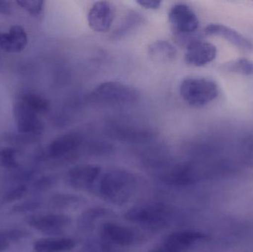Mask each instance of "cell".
Segmentation results:
<instances>
[{
	"mask_svg": "<svg viewBox=\"0 0 253 252\" xmlns=\"http://www.w3.org/2000/svg\"><path fill=\"white\" fill-rule=\"evenodd\" d=\"M136 186L137 179L132 173L115 169L102 176L99 183V193L108 202L124 205L133 196Z\"/></svg>",
	"mask_w": 253,
	"mask_h": 252,
	"instance_id": "1",
	"label": "cell"
},
{
	"mask_svg": "<svg viewBox=\"0 0 253 252\" xmlns=\"http://www.w3.org/2000/svg\"><path fill=\"white\" fill-rule=\"evenodd\" d=\"M173 210L170 206L161 202L139 204L132 207L125 215L129 221L147 228H162L172 220Z\"/></svg>",
	"mask_w": 253,
	"mask_h": 252,
	"instance_id": "2",
	"label": "cell"
},
{
	"mask_svg": "<svg viewBox=\"0 0 253 252\" xmlns=\"http://www.w3.org/2000/svg\"><path fill=\"white\" fill-rule=\"evenodd\" d=\"M179 92L181 98L189 105L200 108L215 100L219 94V88L211 78L190 77L181 81Z\"/></svg>",
	"mask_w": 253,
	"mask_h": 252,
	"instance_id": "3",
	"label": "cell"
},
{
	"mask_svg": "<svg viewBox=\"0 0 253 252\" xmlns=\"http://www.w3.org/2000/svg\"><path fill=\"white\" fill-rule=\"evenodd\" d=\"M90 98L102 105L124 107L136 102L139 93L133 87L123 83L105 81L95 87Z\"/></svg>",
	"mask_w": 253,
	"mask_h": 252,
	"instance_id": "4",
	"label": "cell"
},
{
	"mask_svg": "<svg viewBox=\"0 0 253 252\" xmlns=\"http://www.w3.org/2000/svg\"><path fill=\"white\" fill-rule=\"evenodd\" d=\"M13 116L18 131L25 136H40L44 130V124L39 113L23 101L19 100L13 106Z\"/></svg>",
	"mask_w": 253,
	"mask_h": 252,
	"instance_id": "5",
	"label": "cell"
},
{
	"mask_svg": "<svg viewBox=\"0 0 253 252\" xmlns=\"http://www.w3.org/2000/svg\"><path fill=\"white\" fill-rule=\"evenodd\" d=\"M25 222L31 227L44 235H61L71 225V219L62 214L47 213V214H35L28 216Z\"/></svg>",
	"mask_w": 253,
	"mask_h": 252,
	"instance_id": "6",
	"label": "cell"
},
{
	"mask_svg": "<svg viewBox=\"0 0 253 252\" xmlns=\"http://www.w3.org/2000/svg\"><path fill=\"white\" fill-rule=\"evenodd\" d=\"M168 19L177 34H193L199 27L197 15L190 6L184 3L174 4L168 13Z\"/></svg>",
	"mask_w": 253,
	"mask_h": 252,
	"instance_id": "7",
	"label": "cell"
},
{
	"mask_svg": "<svg viewBox=\"0 0 253 252\" xmlns=\"http://www.w3.org/2000/svg\"><path fill=\"white\" fill-rule=\"evenodd\" d=\"M205 238L204 234L196 231H179L171 234L159 247L150 252H187Z\"/></svg>",
	"mask_w": 253,
	"mask_h": 252,
	"instance_id": "8",
	"label": "cell"
},
{
	"mask_svg": "<svg viewBox=\"0 0 253 252\" xmlns=\"http://www.w3.org/2000/svg\"><path fill=\"white\" fill-rule=\"evenodd\" d=\"M116 17V7L109 1H96L87 14L89 26L98 33L108 32Z\"/></svg>",
	"mask_w": 253,
	"mask_h": 252,
	"instance_id": "9",
	"label": "cell"
},
{
	"mask_svg": "<svg viewBox=\"0 0 253 252\" xmlns=\"http://www.w3.org/2000/svg\"><path fill=\"white\" fill-rule=\"evenodd\" d=\"M101 173V168L93 164H80L73 167L67 174L71 187L81 191L91 190Z\"/></svg>",
	"mask_w": 253,
	"mask_h": 252,
	"instance_id": "10",
	"label": "cell"
},
{
	"mask_svg": "<svg viewBox=\"0 0 253 252\" xmlns=\"http://www.w3.org/2000/svg\"><path fill=\"white\" fill-rule=\"evenodd\" d=\"M217 56V48L212 43L195 40L186 49V62L195 67H202L212 62Z\"/></svg>",
	"mask_w": 253,
	"mask_h": 252,
	"instance_id": "11",
	"label": "cell"
},
{
	"mask_svg": "<svg viewBox=\"0 0 253 252\" xmlns=\"http://www.w3.org/2000/svg\"><path fill=\"white\" fill-rule=\"evenodd\" d=\"M83 136L77 132H70L52 141L47 149V156L61 159L71 155L83 143Z\"/></svg>",
	"mask_w": 253,
	"mask_h": 252,
	"instance_id": "12",
	"label": "cell"
},
{
	"mask_svg": "<svg viewBox=\"0 0 253 252\" xmlns=\"http://www.w3.org/2000/svg\"><path fill=\"white\" fill-rule=\"evenodd\" d=\"M101 237L107 245L120 247L132 245L135 239V234L129 228L111 222L102 224Z\"/></svg>",
	"mask_w": 253,
	"mask_h": 252,
	"instance_id": "13",
	"label": "cell"
},
{
	"mask_svg": "<svg viewBox=\"0 0 253 252\" xmlns=\"http://www.w3.org/2000/svg\"><path fill=\"white\" fill-rule=\"evenodd\" d=\"M205 33L208 35L216 36L231 43L239 48L246 50H253V44L251 40L242 34L227 25L219 23H211L206 26Z\"/></svg>",
	"mask_w": 253,
	"mask_h": 252,
	"instance_id": "14",
	"label": "cell"
},
{
	"mask_svg": "<svg viewBox=\"0 0 253 252\" xmlns=\"http://www.w3.org/2000/svg\"><path fill=\"white\" fill-rule=\"evenodd\" d=\"M28 41L27 33L21 25H13L8 32L0 33V49L7 53L22 51Z\"/></svg>",
	"mask_w": 253,
	"mask_h": 252,
	"instance_id": "15",
	"label": "cell"
},
{
	"mask_svg": "<svg viewBox=\"0 0 253 252\" xmlns=\"http://www.w3.org/2000/svg\"><path fill=\"white\" fill-rule=\"evenodd\" d=\"M162 180L170 186H184L191 184L194 181L195 177L190 167L178 165L166 172L162 176Z\"/></svg>",
	"mask_w": 253,
	"mask_h": 252,
	"instance_id": "16",
	"label": "cell"
},
{
	"mask_svg": "<svg viewBox=\"0 0 253 252\" xmlns=\"http://www.w3.org/2000/svg\"><path fill=\"white\" fill-rule=\"evenodd\" d=\"M76 247V241L70 238H46L39 240L34 244L35 252H67Z\"/></svg>",
	"mask_w": 253,
	"mask_h": 252,
	"instance_id": "17",
	"label": "cell"
},
{
	"mask_svg": "<svg viewBox=\"0 0 253 252\" xmlns=\"http://www.w3.org/2000/svg\"><path fill=\"white\" fill-rule=\"evenodd\" d=\"M148 54L157 62H169L176 57L177 50L173 44L166 40H158L148 47Z\"/></svg>",
	"mask_w": 253,
	"mask_h": 252,
	"instance_id": "18",
	"label": "cell"
},
{
	"mask_svg": "<svg viewBox=\"0 0 253 252\" xmlns=\"http://www.w3.org/2000/svg\"><path fill=\"white\" fill-rule=\"evenodd\" d=\"M109 131L116 139L126 142H141L150 136V133L145 130L128 128L126 126L114 125L110 128Z\"/></svg>",
	"mask_w": 253,
	"mask_h": 252,
	"instance_id": "19",
	"label": "cell"
},
{
	"mask_svg": "<svg viewBox=\"0 0 253 252\" xmlns=\"http://www.w3.org/2000/svg\"><path fill=\"white\" fill-rule=\"evenodd\" d=\"M223 71L240 75H253V61L247 58H240L230 61L222 65Z\"/></svg>",
	"mask_w": 253,
	"mask_h": 252,
	"instance_id": "20",
	"label": "cell"
},
{
	"mask_svg": "<svg viewBox=\"0 0 253 252\" xmlns=\"http://www.w3.org/2000/svg\"><path fill=\"white\" fill-rule=\"evenodd\" d=\"M20 99L29 105L34 110L37 111L39 114L46 112L48 109V101L40 95L31 93H25Z\"/></svg>",
	"mask_w": 253,
	"mask_h": 252,
	"instance_id": "21",
	"label": "cell"
},
{
	"mask_svg": "<svg viewBox=\"0 0 253 252\" xmlns=\"http://www.w3.org/2000/svg\"><path fill=\"white\" fill-rule=\"evenodd\" d=\"M144 19L141 15L137 14L135 13H129L123 22V25L117 29L116 34H114V37H122L126 35L128 33L130 32L132 29H135L137 27L139 26L142 23Z\"/></svg>",
	"mask_w": 253,
	"mask_h": 252,
	"instance_id": "22",
	"label": "cell"
},
{
	"mask_svg": "<svg viewBox=\"0 0 253 252\" xmlns=\"http://www.w3.org/2000/svg\"><path fill=\"white\" fill-rule=\"evenodd\" d=\"M50 204L53 208L67 209L78 205L80 204V199L74 195L58 194L52 197Z\"/></svg>",
	"mask_w": 253,
	"mask_h": 252,
	"instance_id": "23",
	"label": "cell"
},
{
	"mask_svg": "<svg viewBox=\"0 0 253 252\" xmlns=\"http://www.w3.org/2000/svg\"><path fill=\"white\" fill-rule=\"evenodd\" d=\"M17 152L11 147H5L0 149V165L4 168L16 169L18 167Z\"/></svg>",
	"mask_w": 253,
	"mask_h": 252,
	"instance_id": "24",
	"label": "cell"
},
{
	"mask_svg": "<svg viewBox=\"0 0 253 252\" xmlns=\"http://www.w3.org/2000/svg\"><path fill=\"white\" fill-rule=\"evenodd\" d=\"M16 4L34 18L41 17L44 13V1H17Z\"/></svg>",
	"mask_w": 253,
	"mask_h": 252,
	"instance_id": "25",
	"label": "cell"
},
{
	"mask_svg": "<svg viewBox=\"0 0 253 252\" xmlns=\"http://www.w3.org/2000/svg\"><path fill=\"white\" fill-rule=\"evenodd\" d=\"M55 181L56 180L52 176H42L33 182L31 190L34 194L43 193L53 187Z\"/></svg>",
	"mask_w": 253,
	"mask_h": 252,
	"instance_id": "26",
	"label": "cell"
},
{
	"mask_svg": "<svg viewBox=\"0 0 253 252\" xmlns=\"http://www.w3.org/2000/svg\"><path fill=\"white\" fill-rule=\"evenodd\" d=\"M28 188L25 184H19L6 192L3 196V202L6 204L15 202L22 199L28 193Z\"/></svg>",
	"mask_w": 253,
	"mask_h": 252,
	"instance_id": "27",
	"label": "cell"
},
{
	"mask_svg": "<svg viewBox=\"0 0 253 252\" xmlns=\"http://www.w3.org/2000/svg\"><path fill=\"white\" fill-rule=\"evenodd\" d=\"M42 202L38 199H31L16 204L11 209L13 214H23L35 211L41 207Z\"/></svg>",
	"mask_w": 253,
	"mask_h": 252,
	"instance_id": "28",
	"label": "cell"
},
{
	"mask_svg": "<svg viewBox=\"0 0 253 252\" xmlns=\"http://www.w3.org/2000/svg\"><path fill=\"white\" fill-rule=\"evenodd\" d=\"M108 214V211L104 209H92L84 213V216L82 217L80 223L83 224V227H87L90 226V224L94 223V220L99 217H103Z\"/></svg>",
	"mask_w": 253,
	"mask_h": 252,
	"instance_id": "29",
	"label": "cell"
},
{
	"mask_svg": "<svg viewBox=\"0 0 253 252\" xmlns=\"http://www.w3.org/2000/svg\"><path fill=\"white\" fill-rule=\"evenodd\" d=\"M0 235L10 244V242H16L27 238L29 236L30 233L20 229H10L1 231Z\"/></svg>",
	"mask_w": 253,
	"mask_h": 252,
	"instance_id": "30",
	"label": "cell"
},
{
	"mask_svg": "<svg viewBox=\"0 0 253 252\" xmlns=\"http://www.w3.org/2000/svg\"><path fill=\"white\" fill-rule=\"evenodd\" d=\"M136 2L144 8L156 10L160 7L162 1H158V0H140V1H137Z\"/></svg>",
	"mask_w": 253,
	"mask_h": 252,
	"instance_id": "31",
	"label": "cell"
},
{
	"mask_svg": "<svg viewBox=\"0 0 253 252\" xmlns=\"http://www.w3.org/2000/svg\"><path fill=\"white\" fill-rule=\"evenodd\" d=\"M245 159L248 164L253 166V138L251 139L247 145Z\"/></svg>",
	"mask_w": 253,
	"mask_h": 252,
	"instance_id": "32",
	"label": "cell"
},
{
	"mask_svg": "<svg viewBox=\"0 0 253 252\" xmlns=\"http://www.w3.org/2000/svg\"><path fill=\"white\" fill-rule=\"evenodd\" d=\"M11 13L12 8L10 3L0 0V14L10 15Z\"/></svg>",
	"mask_w": 253,
	"mask_h": 252,
	"instance_id": "33",
	"label": "cell"
},
{
	"mask_svg": "<svg viewBox=\"0 0 253 252\" xmlns=\"http://www.w3.org/2000/svg\"><path fill=\"white\" fill-rule=\"evenodd\" d=\"M9 246H10V243L6 241V240L0 235V252L7 250Z\"/></svg>",
	"mask_w": 253,
	"mask_h": 252,
	"instance_id": "34",
	"label": "cell"
}]
</instances>
